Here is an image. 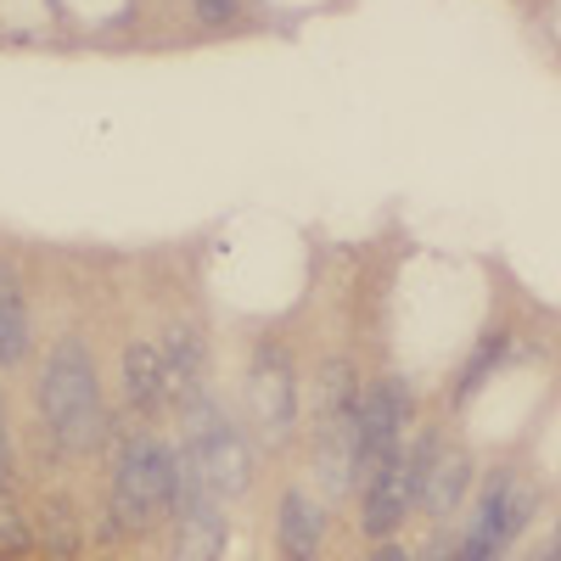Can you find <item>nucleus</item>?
I'll return each mask as SVG.
<instances>
[{
  "label": "nucleus",
  "mask_w": 561,
  "mask_h": 561,
  "mask_svg": "<svg viewBox=\"0 0 561 561\" xmlns=\"http://www.w3.org/2000/svg\"><path fill=\"white\" fill-rule=\"evenodd\" d=\"M370 561H415V556H410L404 545H393V539H382L377 550H370Z\"/></svg>",
  "instance_id": "obj_16"
},
{
  "label": "nucleus",
  "mask_w": 561,
  "mask_h": 561,
  "mask_svg": "<svg viewBox=\"0 0 561 561\" xmlns=\"http://www.w3.org/2000/svg\"><path fill=\"white\" fill-rule=\"evenodd\" d=\"M500 354H505V332H489V337L478 343V354L466 359V370H460V399H472V393L489 382V370L500 365Z\"/></svg>",
  "instance_id": "obj_14"
},
{
  "label": "nucleus",
  "mask_w": 561,
  "mask_h": 561,
  "mask_svg": "<svg viewBox=\"0 0 561 561\" xmlns=\"http://www.w3.org/2000/svg\"><path fill=\"white\" fill-rule=\"evenodd\" d=\"M34 550L45 561H79L84 550V517L73 494H45L39 511H34Z\"/></svg>",
  "instance_id": "obj_11"
},
{
  "label": "nucleus",
  "mask_w": 561,
  "mask_h": 561,
  "mask_svg": "<svg viewBox=\"0 0 561 561\" xmlns=\"http://www.w3.org/2000/svg\"><path fill=\"white\" fill-rule=\"evenodd\" d=\"M325 545V500L314 489H287L275 505V550L280 561H314Z\"/></svg>",
  "instance_id": "obj_8"
},
{
  "label": "nucleus",
  "mask_w": 561,
  "mask_h": 561,
  "mask_svg": "<svg viewBox=\"0 0 561 561\" xmlns=\"http://www.w3.org/2000/svg\"><path fill=\"white\" fill-rule=\"evenodd\" d=\"M242 410H248V433L270 449H287L298 438V415H304V393H298V365L280 337H259L248 354V377H242Z\"/></svg>",
  "instance_id": "obj_4"
},
{
  "label": "nucleus",
  "mask_w": 561,
  "mask_h": 561,
  "mask_svg": "<svg viewBox=\"0 0 561 561\" xmlns=\"http://www.w3.org/2000/svg\"><path fill=\"white\" fill-rule=\"evenodd\" d=\"M180 460L197 472V483L214 500H237L253 489V433L230 415L214 393L192 410H180Z\"/></svg>",
  "instance_id": "obj_3"
},
{
  "label": "nucleus",
  "mask_w": 561,
  "mask_h": 561,
  "mask_svg": "<svg viewBox=\"0 0 561 561\" xmlns=\"http://www.w3.org/2000/svg\"><path fill=\"white\" fill-rule=\"evenodd\" d=\"M174 505V444L152 427H124L107 478V534H152Z\"/></svg>",
  "instance_id": "obj_2"
},
{
  "label": "nucleus",
  "mask_w": 561,
  "mask_h": 561,
  "mask_svg": "<svg viewBox=\"0 0 561 561\" xmlns=\"http://www.w3.org/2000/svg\"><path fill=\"white\" fill-rule=\"evenodd\" d=\"M118 388H124V404L152 421L169 410V388H163V359H158V343L152 337H129L124 354H118Z\"/></svg>",
  "instance_id": "obj_9"
},
{
  "label": "nucleus",
  "mask_w": 561,
  "mask_h": 561,
  "mask_svg": "<svg viewBox=\"0 0 561 561\" xmlns=\"http://www.w3.org/2000/svg\"><path fill=\"white\" fill-rule=\"evenodd\" d=\"M34 404H39V427L57 438L62 455H90L107 444V399H102V370L96 354H90L84 337H57L51 354L39 365V382H34Z\"/></svg>",
  "instance_id": "obj_1"
},
{
  "label": "nucleus",
  "mask_w": 561,
  "mask_h": 561,
  "mask_svg": "<svg viewBox=\"0 0 561 561\" xmlns=\"http://www.w3.org/2000/svg\"><path fill=\"white\" fill-rule=\"evenodd\" d=\"M472 483H478L472 455H466L460 444H438V460H433V472H427V489H421V511H427L433 523L460 517V505H466V494H472Z\"/></svg>",
  "instance_id": "obj_10"
},
{
  "label": "nucleus",
  "mask_w": 561,
  "mask_h": 561,
  "mask_svg": "<svg viewBox=\"0 0 561 561\" xmlns=\"http://www.w3.org/2000/svg\"><path fill=\"white\" fill-rule=\"evenodd\" d=\"M438 433H421L415 444H404L388 466H377L365 483H359V528L370 539H393L404 528L410 511H421V489H427V472L438 460Z\"/></svg>",
  "instance_id": "obj_5"
},
{
  "label": "nucleus",
  "mask_w": 561,
  "mask_h": 561,
  "mask_svg": "<svg viewBox=\"0 0 561 561\" xmlns=\"http://www.w3.org/2000/svg\"><path fill=\"white\" fill-rule=\"evenodd\" d=\"M404 427H410V388L399 377L365 382L359 399H354V466H359V483L404 449Z\"/></svg>",
  "instance_id": "obj_6"
},
{
  "label": "nucleus",
  "mask_w": 561,
  "mask_h": 561,
  "mask_svg": "<svg viewBox=\"0 0 561 561\" xmlns=\"http://www.w3.org/2000/svg\"><path fill=\"white\" fill-rule=\"evenodd\" d=\"M197 7V18L208 23V28H225V23H242V0H192Z\"/></svg>",
  "instance_id": "obj_15"
},
{
  "label": "nucleus",
  "mask_w": 561,
  "mask_h": 561,
  "mask_svg": "<svg viewBox=\"0 0 561 561\" xmlns=\"http://www.w3.org/2000/svg\"><path fill=\"white\" fill-rule=\"evenodd\" d=\"M158 359H163L169 410H192L208 399V337L197 320H169L158 337Z\"/></svg>",
  "instance_id": "obj_7"
},
{
  "label": "nucleus",
  "mask_w": 561,
  "mask_h": 561,
  "mask_svg": "<svg viewBox=\"0 0 561 561\" xmlns=\"http://www.w3.org/2000/svg\"><path fill=\"white\" fill-rule=\"evenodd\" d=\"M0 415H7V404H0Z\"/></svg>",
  "instance_id": "obj_18"
},
{
  "label": "nucleus",
  "mask_w": 561,
  "mask_h": 561,
  "mask_svg": "<svg viewBox=\"0 0 561 561\" xmlns=\"http://www.w3.org/2000/svg\"><path fill=\"white\" fill-rule=\"evenodd\" d=\"M28 556H34V523H28V511L12 494H0V561H28Z\"/></svg>",
  "instance_id": "obj_13"
},
{
  "label": "nucleus",
  "mask_w": 561,
  "mask_h": 561,
  "mask_svg": "<svg viewBox=\"0 0 561 561\" xmlns=\"http://www.w3.org/2000/svg\"><path fill=\"white\" fill-rule=\"evenodd\" d=\"M539 561H561V528H556V539L545 545V556H539Z\"/></svg>",
  "instance_id": "obj_17"
},
{
  "label": "nucleus",
  "mask_w": 561,
  "mask_h": 561,
  "mask_svg": "<svg viewBox=\"0 0 561 561\" xmlns=\"http://www.w3.org/2000/svg\"><path fill=\"white\" fill-rule=\"evenodd\" d=\"M34 359V314L23 298V280L0 270V370H18Z\"/></svg>",
  "instance_id": "obj_12"
}]
</instances>
